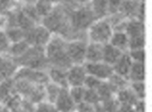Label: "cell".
I'll return each instance as SVG.
<instances>
[{
	"label": "cell",
	"instance_id": "6da1fadb",
	"mask_svg": "<svg viewBox=\"0 0 152 112\" xmlns=\"http://www.w3.org/2000/svg\"><path fill=\"white\" fill-rule=\"evenodd\" d=\"M68 41L57 34H53L50 42L45 47L46 57L50 66L68 70L72 63L67 52Z\"/></svg>",
	"mask_w": 152,
	"mask_h": 112
},
{
	"label": "cell",
	"instance_id": "7a4b0ae2",
	"mask_svg": "<svg viewBox=\"0 0 152 112\" xmlns=\"http://www.w3.org/2000/svg\"><path fill=\"white\" fill-rule=\"evenodd\" d=\"M15 62L20 67H27L37 70H45L49 68L50 65L45 55V48L38 46H30L28 51Z\"/></svg>",
	"mask_w": 152,
	"mask_h": 112
},
{
	"label": "cell",
	"instance_id": "3957f363",
	"mask_svg": "<svg viewBox=\"0 0 152 112\" xmlns=\"http://www.w3.org/2000/svg\"><path fill=\"white\" fill-rule=\"evenodd\" d=\"M114 33L113 25L110 19H96L87 29V41L100 44H107L110 42Z\"/></svg>",
	"mask_w": 152,
	"mask_h": 112
},
{
	"label": "cell",
	"instance_id": "277c9868",
	"mask_svg": "<svg viewBox=\"0 0 152 112\" xmlns=\"http://www.w3.org/2000/svg\"><path fill=\"white\" fill-rule=\"evenodd\" d=\"M96 17L91 7L84 5L69 11V22L73 33L87 31L89 27L96 20Z\"/></svg>",
	"mask_w": 152,
	"mask_h": 112
},
{
	"label": "cell",
	"instance_id": "5b68a950",
	"mask_svg": "<svg viewBox=\"0 0 152 112\" xmlns=\"http://www.w3.org/2000/svg\"><path fill=\"white\" fill-rule=\"evenodd\" d=\"M15 89L20 96L31 103H39L45 101V86L37 85L22 80H15Z\"/></svg>",
	"mask_w": 152,
	"mask_h": 112
},
{
	"label": "cell",
	"instance_id": "8992f818",
	"mask_svg": "<svg viewBox=\"0 0 152 112\" xmlns=\"http://www.w3.org/2000/svg\"><path fill=\"white\" fill-rule=\"evenodd\" d=\"M53 34L43 24H37L33 28L26 32L25 40L31 46L45 48L52 39Z\"/></svg>",
	"mask_w": 152,
	"mask_h": 112
},
{
	"label": "cell",
	"instance_id": "52a82bcc",
	"mask_svg": "<svg viewBox=\"0 0 152 112\" xmlns=\"http://www.w3.org/2000/svg\"><path fill=\"white\" fill-rule=\"evenodd\" d=\"M88 41L84 39H74L68 41L67 52L72 65H84Z\"/></svg>",
	"mask_w": 152,
	"mask_h": 112
},
{
	"label": "cell",
	"instance_id": "ba28073f",
	"mask_svg": "<svg viewBox=\"0 0 152 112\" xmlns=\"http://www.w3.org/2000/svg\"><path fill=\"white\" fill-rule=\"evenodd\" d=\"M15 80H26L37 85H46L50 80L45 70H37V69H31L27 67H20L15 74Z\"/></svg>",
	"mask_w": 152,
	"mask_h": 112
},
{
	"label": "cell",
	"instance_id": "9c48e42d",
	"mask_svg": "<svg viewBox=\"0 0 152 112\" xmlns=\"http://www.w3.org/2000/svg\"><path fill=\"white\" fill-rule=\"evenodd\" d=\"M85 67L88 75L94 76L103 81L109 80L114 73L112 65L103 61L96 63H85Z\"/></svg>",
	"mask_w": 152,
	"mask_h": 112
},
{
	"label": "cell",
	"instance_id": "30bf717a",
	"mask_svg": "<svg viewBox=\"0 0 152 112\" xmlns=\"http://www.w3.org/2000/svg\"><path fill=\"white\" fill-rule=\"evenodd\" d=\"M88 74L84 65H72L67 70V80L69 88L84 86Z\"/></svg>",
	"mask_w": 152,
	"mask_h": 112
},
{
	"label": "cell",
	"instance_id": "8fae6325",
	"mask_svg": "<svg viewBox=\"0 0 152 112\" xmlns=\"http://www.w3.org/2000/svg\"><path fill=\"white\" fill-rule=\"evenodd\" d=\"M20 66L7 55H0V82L14 79Z\"/></svg>",
	"mask_w": 152,
	"mask_h": 112
},
{
	"label": "cell",
	"instance_id": "7c38bea8",
	"mask_svg": "<svg viewBox=\"0 0 152 112\" xmlns=\"http://www.w3.org/2000/svg\"><path fill=\"white\" fill-rule=\"evenodd\" d=\"M55 107L60 112H68L76 111L77 104L72 99L69 88H62L55 103H54Z\"/></svg>",
	"mask_w": 152,
	"mask_h": 112
},
{
	"label": "cell",
	"instance_id": "4fadbf2b",
	"mask_svg": "<svg viewBox=\"0 0 152 112\" xmlns=\"http://www.w3.org/2000/svg\"><path fill=\"white\" fill-rule=\"evenodd\" d=\"M133 63L134 62L131 59L128 52H124L121 57L118 60V62L112 66L114 73L128 80V75Z\"/></svg>",
	"mask_w": 152,
	"mask_h": 112
},
{
	"label": "cell",
	"instance_id": "5bb4252c",
	"mask_svg": "<svg viewBox=\"0 0 152 112\" xmlns=\"http://www.w3.org/2000/svg\"><path fill=\"white\" fill-rule=\"evenodd\" d=\"M47 73L51 82L60 86L61 88H69L68 80H67V70L58 67L49 66V68L47 69Z\"/></svg>",
	"mask_w": 152,
	"mask_h": 112
},
{
	"label": "cell",
	"instance_id": "9a60e30c",
	"mask_svg": "<svg viewBox=\"0 0 152 112\" xmlns=\"http://www.w3.org/2000/svg\"><path fill=\"white\" fill-rule=\"evenodd\" d=\"M103 44L88 42L86 54V63H96L102 61Z\"/></svg>",
	"mask_w": 152,
	"mask_h": 112
},
{
	"label": "cell",
	"instance_id": "2e32d148",
	"mask_svg": "<svg viewBox=\"0 0 152 112\" xmlns=\"http://www.w3.org/2000/svg\"><path fill=\"white\" fill-rule=\"evenodd\" d=\"M109 43L123 52H128L129 50V36L125 31L114 30V33Z\"/></svg>",
	"mask_w": 152,
	"mask_h": 112
},
{
	"label": "cell",
	"instance_id": "e0dca14e",
	"mask_svg": "<svg viewBox=\"0 0 152 112\" xmlns=\"http://www.w3.org/2000/svg\"><path fill=\"white\" fill-rule=\"evenodd\" d=\"M124 31L127 34L129 38L145 35L144 33V25L143 21L138 19H130L128 21L125 23Z\"/></svg>",
	"mask_w": 152,
	"mask_h": 112
},
{
	"label": "cell",
	"instance_id": "ac0fdd59",
	"mask_svg": "<svg viewBox=\"0 0 152 112\" xmlns=\"http://www.w3.org/2000/svg\"><path fill=\"white\" fill-rule=\"evenodd\" d=\"M16 93L14 79L0 82V103H7Z\"/></svg>",
	"mask_w": 152,
	"mask_h": 112
},
{
	"label": "cell",
	"instance_id": "d6986e66",
	"mask_svg": "<svg viewBox=\"0 0 152 112\" xmlns=\"http://www.w3.org/2000/svg\"><path fill=\"white\" fill-rule=\"evenodd\" d=\"M123 53H124L123 51L114 47L110 43L104 44L102 61L113 66L118 62V60L121 57Z\"/></svg>",
	"mask_w": 152,
	"mask_h": 112
},
{
	"label": "cell",
	"instance_id": "ffe728a7",
	"mask_svg": "<svg viewBox=\"0 0 152 112\" xmlns=\"http://www.w3.org/2000/svg\"><path fill=\"white\" fill-rule=\"evenodd\" d=\"M116 98L120 105L134 106V104L139 101V99L134 95L129 86L118 90L116 94Z\"/></svg>",
	"mask_w": 152,
	"mask_h": 112
},
{
	"label": "cell",
	"instance_id": "44dd1931",
	"mask_svg": "<svg viewBox=\"0 0 152 112\" xmlns=\"http://www.w3.org/2000/svg\"><path fill=\"white\" fill-rule=\"evenodd\" d=\"M30 46L31 45L26 40H22L18 42H13L11 44V47L7 53V56H9L12 59L16 60V59L20 58V57H22L28 51V50L30 48Z\"/></svg>",
	"mask_w": 152,
	"mask_h": 112
},
{
	"label": "cell",
	"instance_id": "7402d4cb",
	"mask_svg": "<svg viewBox=\"0 0 152 112\" xmlns=\"http://www.w3.org/2000/svg\"><path fill=\"white\" fill-rule=\"evenodd\" d=\"M90 7L97 19H104L109 15V0H92Z\"/></svg>",
	"mask_w": 152,
	"mask_h": 112
},
{
	"label": "cell",
	"instance_id": "603a6c76",
	"mask_svg": "<svg viewBox=\"0 0 152 112\" xmlns=\"http://www.w3.org/2000/svg\"><path fill=\"white\" fill-rule=\"evenodd\" d=\"M145 76H146V73H145L144 63L134 62L128 75V80L130 82L145 81Z\"/></svg>",
	"mask_w": 152,
	"mask_h": 112
},
{
	"label": "cell",
	"instance_id": "cb8c5ba5",
	"mask_svg": "<svg viewBox=\"0 0 152 112\" xmlns=\"http://www.w3.org/2000/svg\"><path fill=\"white\" fill-rule=\"evenodd\" d=\"M62 88L60 86L49 81L46 85H45V101L51 103H55L61 90Z\"/></svg>",
	"mask_w": 152,
	"mask_h": 112
},
{
	"label": "cell",
	"instance_id": "d4e9b609",
	"mask_svg": "<svg viewBox=\"0 0 152 112\" xmlns=\"http://www.w3.org/2000/svg\"><path fill=\"white\" fill-rule=\"evenodd\" d=\"M4 31L12 43L13 42H18L22 40H25L26 37V32L19 27H10L4 28Z\"/></svg>",
	"mask_w": 152,
	"mask_h": 112
},
{
	"label": "cell",
	"instance_id": "484cf974",
	"mask_svg": "<svg viewBox=\"0 0 152 112\" xmlns=\"http://www.w3.org/2000/svg\"><path fill=\"white\" fill-rule=\"evenodd\" d=\"M34 5L42 19L43 18L47 16L56 6L50 0H37Z\"/></svg>",
	"mask_w": 152,
	"mask_h": 112
},
{
	"label": "cell",
	"instance_id": "4316f807",
	"mask_svg": "<svg viewBox=\"0 0 152 112\" xmlns=\"http://www.w3.org/2000/svg\"><path fill=\"white\" fill-rule=\"evenodd\" d=\"M20 6L21 4L19 0H0V13L6 16Z\"/></svg>",
	"mask_w": 152,
	"mask_h": 112
},
{
	"label": "cell",
	"instance_id": "83f0119b",
	"mask_svg": "<svg viewBox=\"0 0 152 112\" xmlns=\"http://www.w3.org/2000/svg\"><path fill=\"white\" fill-rule=\"evenodd\" d=\"M108 81L115 88L117 92L118 90L122 89V88H125L128 87L130 85V81L127 79L120 76V75H118V74H117L115 73L112 74V76L109 79Z\"/></svg>",
	"mask_w": 152,
	"mask_h": 112
},
{
	"label": "cell",
	"instance_id": "f1b7e54d",
	"mask_svg": "<svg viewBox=\"0 0 152 112\" xmlns=\"http://www.w3.org/2000/svg\"><path fill=\"white\" fill-rule=\"evenodd\" d=\"M69 94L76 103V104H78L80 103H83L85 100V95L86 88L85 86H78V87H70L69 88Z\"/></svg>",
	"mask_w": 152,
	"mask_h": 112
},
{
	"label": "cell",
	"instance_id": "f546056e",
	"mask_svg": "<svg viewBox=\"0 0 152 112\" xmlns=\"http://www.w3.org/2000/svg\"><path fill=\"white\" fill-rule=\"evenodd\" d=\"M130 88L133 90L134 95L137 96L139 100H144L146 95V88H145V82L144 81H135V82H130L129 85Z\"/></svg>",
	"mask_w": 152,
	"mask_h": 112
},
{
	"label": "cell",
	"instance_id": "4dcf8cb0",
	"mask_svg": "<svg viewBox=\"0 0 152 112\" xmlns=\"http://www.w3.org/2000/svg\"><path fill=\"white\" fill-rule=\"evenodd\" d=\"M11 44L4 29H0V55H7Z\"/></svg>",
	"mask_w": 152,
	"mask_h": 112
},
{
	"label": "cell",
	"instance_id": "1f68e13d",
	"mask_svg": "<svg viewBox=\"0 0 152 112\" xmlns=\"http://www.w3.org/2000/svg\"><path fill=\"white\" fill-rule=\"evenodd\" d=\"M84 102H86V103H87L89 104H92V105H96V104H99V103H102L101 97H100L97 90L88 89V88H86Z\"/></svg>",
	"mask_w": 152,
	"mask_h": 112
},
{
	"label": "cell",
	"instance_id": "d6a6232c",
	"mask_svg": "<svg viewBox=\"0 0 152 112\" xmlns=\"http://www.w3.org/2000/svg\"><path fill=\"white\" fill-rule=\"evenodd\" d=\"M128 54L133 60L136 63H145V50L144 49H134L128 50Z\"/></svg>",
	"mask_w": 152,
	"mask_h": 112
},
{
	"label": "cell",
	"instance_id": "836d02e7",
	"mask_svg": "<svg viewBox=\"0 0 152 112\" xmlns=\"http://www.w3.org/2000/svg\"><path fill=\"white\" fill-rule=\"evenodd\" d=\"M126 0H109V15H115L120 12Z\"/></svg>",
	"mask_w": 152,
	"mask_h": 112
},
{
	"label": "cell",
	"instance_id": "e575fe53",
	"mask_svg": "<svg viewBox=\"0 0 152 112\" xmlns=\"http://www.w3.org/2000/svg\"><path fill=\"white\" fill-rule=\"evenodd\" d=\"M103 80H101L94 76H91V75H88L86 80V82H85V87L88 89H94V90H98L99 88L101 87V85L102 84Z\"/></svg>",
	"mask_w": 152,
	"mask_h": 112
},
{
	"label": "cell",
	"instance_id": "d590c367",
	"mask_svg": "<svg viewBox=\"0 0 152 112\" xmlns=\"http://www.w3.org/2000/svg\"><path fill=\"white\" fill-rule=\"evenodd\" d=\"M37 112H60L53 103L44 101L38 103Z\"/></svg>",
	"mask_w": 152,
	"mask_h": 112
},
{
	"label": "cell",
	"instance_id": "8d00e7d4",
	"mask_svg": "<svg viewBox=\"0 0 152 112\" xmlns=\"http://www.w3.org/2000/svg\"><path fill=\"white\" fill-rule=\"evenodd\" d=\"M77 3H78L79 4H82V5H86V4H90L91 1L92 0H75Z\"/></svg>",
	"mask_w": 152,
	"mask_h": 112
},
{
	"label": "cell",
	"instance_id": "74e56055",
	"mask_svg": "<svg viewBox=\"0 0 152 112\" xmlns=\"http://www.w3.org/2000/svg\"><path fill=\"white\" fill-rule=\"evenodd\" d=\"M68 112H77L76 111H68Z\"/></svg>",
	"mask_w": 152,
	"mask_h": 112
},
{
	"label": "cell",
	"instance_id": "f35d334b",
	"mask_svg": "<svg viewBox=\"0 0 152 112\" xmlns=\"http://www.w3.org/2000/svg\"><path fill=\"white\" fill-rule=\"evenodd\" d=\"M19 1H20V0H19Z\"/></svg>",
	"mask_w": 152,
	"mask_h": 112
}]
</instances>
